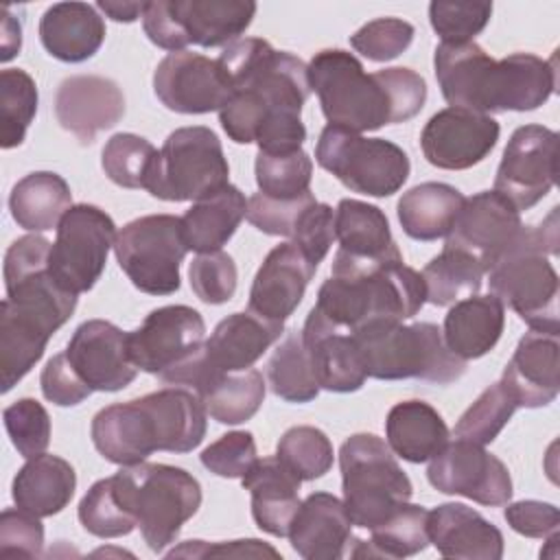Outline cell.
Masks as SVG:
<instances>
[{"label": "cell", "instance_id": "obj_1", "mask_svg": "<svg viewBox=\"0 0 560 560\" xmlns=\"http://www.w3.org/2000/svg\"><path fill=\"white\" fill-rule=\"evenodd\" d=\"M206 407L186 387L103 407L90 427L94 448L112 464L133 466L155 451L188 453L206 438Z\"/></svg>", "mask_w": 560, "mask_h": 560}, {"label": "cell", "instance_id": "obj_2", "mask_svg": "<svg viewBox=\"0 0 560 560\" xmlns=\"http://www.w3.org/2000/svg\"><path fill=\"white\" fill-rule=\"evenodd\" d=\"M427 302L422 276L402 260L359 265L335 256L315 308L339 330L357 332L374 322H402Z\"/></svg>", "mask_w": 560, "mask_h": 560}, {"label": "cell", "instance_id": "obj_3", "mask_svg": "<svg viewBox=\"0 0 560 560\" xmlns=\"http://www.w3.org/2000/svg\"><path fill=\"white\" fill-rule=\"evenodd\" d=\"M558 206L540 225H525L516 243L488 271L490 293L510 306L532 330L558 332Z\"/></svg>", "mask_w": 560, "mask_h": 560}, {"label": "cell", "instance_id": "obj_4", "mask_svg": "<svg viewBox=\"0 0 560 560\" xmlns=\"http://www.w3.org/2000/svg\"><path fill=\"white\" fill-rule=\"evenodd\" d=\"M365 374L378 381L418 378L448 385L466 372V361L455 357L431 322H374L352 332Z\"/></svg>", "mask_w": 560, "mask_h": 560}, {"label": "cell", "instance_id": "obj_5", "mask_svg": "<svg viewBox=\"0 0 560 560\" xmlns=\"http://www.w3.org/2000/svg\"><path fill=\"white\" fill-rule=\"evenodd\" d=\"M112 479L118 499L136 518L144 542L155 553L177 538L182 525L201 505L199 481L179 466L140 462L122 466Z\"/></svg>", "mask_w": 560, "mask_h": 560}, {"label": "cell", "instance_id": "obj_6", "mask_svg": "<svg viewBox=\"0 0 560 560\" xmlns=\"http://www.w3.org/2000/svg\"><path fill=\"white\" fill-rule=\"evenodd\" d=\"M308 83L319 98L328 125L357 133L396 125L383 72L368 74L352 52L341 48L315 52L308 63Z\"/></svg>", "mask_w": 560, "mask_h": 560}, {"label": "cell", "instance_id": "obj_7", "mask_svg": "<svg viewBox=\"0 0 560 560\" xmlns=\"http://www.w3.org/2000/svg\"><path fill=\"white\" fill-rule=\"evenodd\" d=\"M343 505L352 525L374 529L413 494L407 472L385 440L354 433L339 448Z\"/></svg>", "mask_w": 560, "mask_h": 560}, {"label": "cell", "instance_id": "obj_8", "mask_svg": "<svg viewBox=\"0 0 560 560\" xmlns=\"http://www.w3.org/2000/svg\"><path fill=\"white\" fill-rule=\"evenodd\" d=\"M256 15L249 0H153L144 4V35L168 52L228 46L238 39Z\"/></svg>", "mask_w": 560, "mask_h": 560}, {"label": "cell", "instance_id": "obj_9", "mask_svg": "<svg viewBox=\"0 0 560 560\" xmlns=\"http://www.w3.org/2000/svg\"><path fill=\"white\" fill-rule=\"evenodd\" d=\"M221 140L208 127H182L164 140L147 188L162 201H199L228 186Z\"/></svg>", "mask_w": 560, "mask_h": 560}, {"label": "cell", "instance_id": "obj_10", "mask_svg": "<svg viewBox=\"0 0 560 560\" xmlns=\"http://www.w3.org/2000/svg\"><path fill=\"white\" fill-rule=\"evenodd\" d=\"M317 164L332 173L352 192L389 197L402 188L411 164L407 153L385 140L326 125L315 147Z\"/></svg>", "mask_w": 560, "mask_h": 560}, {"label": "cell", "instance_id": "obj_11", "mask_svg": "<svg viewBox=\"0 0 560 560\" xmlns=\"http://www.w3.org/2000/svg\"><path fill=\"white\" fill-rule=\"evenodd\" d=\"M188 252L182 217L147 214L129 221L116 236L114 254L131 284L149 295L179 289V267Z\"/></svg>", "mask_w": 560, "mask_h": 560}, {"label": "cell", "instance_id": "obj_12", "mask_svg": "<svg viewBox=\"0 0 560 560\" xmlns=\"http://www.w3.org/2000/svg\"><path fill=\"white\" fill-rule=\"evenodd\" d=\"M282 330L284 324L262 319L252 311L232 313L217 324L197 354L164 372L160 378L168 385L197 392L217 374L249 370L267 348L280 339Z\"/></svg>", "mask_w": 560, "mask_h": 560}, {"label": "cell", "instance_id": "obj_13", "mask_svg": "<svg viewBox=\"0 0 560 560\" xmlns=\"http://www.w3.org/2000/svg\"><path fill=\"white\" fill-rule=\"evenodd\" d=\"M116 236V225L105 210L92 203L72 206L57 225L48 256L57 284L74 295L90 291L105 271Z\"/></svg>", "mask_w": 560, "mask_h": 560}, {"label": "cell", "instance_id": "obj_14", "mask_svg": "<svg viewBox=\"0 0 560 560\" xmlns=\"http://www.w3.org/2000/svg\"><path fill=\"white\" fill-rule=\"evenodd\" d=\"M50 241L39 234H26L13 241L4 254L7 300L42 319L55 332L72 317L77 295L57 284L50 273Z\"/></svg>", "mask_w": 560, "mask_h": 560}, {"label": "cell", "instance_id": "obj_15", "mask_svg": "<svg viewBox=\"0 0 560 560\" xmlns=\"http://www.w3.org/2000/svg\"><path fill=\"white\" fill-rule=\"evenodd\" d=\"M558 133L542 125L518 127L503 151L494 188L518 212L536 206L556 184Z\"/></svg>", "mask_w": 560, "mask_h": 560}, {"label": "cell", "instance_id": "obj_16", "mask_svg": "<svg viewBox=\"0 0 560 560\" xmlns=\"http://www.w3.org/2000/svg\"><path fill=\"white\" fill-rule=\"evenodd\" d=\"M427 479L438 492L459 494L490 508L505 505L514 492L510 470L497 455L457 438L429 459Z\"/></svg>", "mask_w": 560, "mask_h": 560}, {"label": "cell", "instance_id": "obj_17", "mask_svg": "<svg viewBox=\"0 0 560 560\" xmlns=\"http://www.w3.org/2000/svg\"><path fill=\"white\" fill-rule=\"evenodd\" d=\"M203 337L206 324L199 311L184 304L160 306L129 332V357L138 370L162 376L197 354Z\"/></svg>", "mask_w": 560, "mask_h": 560}, {"label": "cell", "instance_id": "obj_18", "mask_svg": "<svg viewBox=\"0 0 560 560\" xmlns=\"http://www.w3.org/2000/svg\"><path fill=\"white\" fill-rule=\"evenodd\" d=\"M153 92L177 114L221 112L232 98V83L217 59L199 52H168L153 72Z\"/></svg>", "mask_w": 560, "mask_h": 560}, {"label": "cell", "instance_id": "obj_19", "mask_svg": "<svg viewBox=\"0 0 560 560\" xmlns=\"http://www.w3.org/2000/svg\"><path fill=\"white\" fill-rule=\"evenodd\" d=\"M521 212L497 190H483L464 201L444 247L470 254L486 273L523 232Z\"/></svg>", "mask_w": 560, "mask_h": 560}, {"label": "cell", "instance_id": "obj_20", "mask_svg": "<svg viewBox=\"0 0 560 560\" xmlns=\"http://www.w3.org/2000/svg\"><path fill=\"white\" fill-rule=\"evenodd\" d=\"M499 122L479 112L446 107L429 118L420 147L429 164L444 171H464L490 155L497 147Z\"/></svg>", "mask_w": 560, "mask_h": 560}, {"label": "cell", "instance_id": "obj_21", "mask_svg": "<svg viewBox=\"0 0 560 560\" xmlns=\"http://www.w3.org/2000/svg\"><path fill=\"white\" fill-rule=\"evenodd\" d=\"M556 90V61L532 52H512L490 59L479 92V112H532L549 101Z\"/></svg>", "mask_w": 560, "mask_h": 560}, {"label": "cell", "instance_id": "obj_22", "mask_svg": "<svg viewBox=\"0 0 560 560\" xmlns=\"http://www.w3.org/2000/svg\"><path fill=\"white\" fill-rule=\"evenodd\" d=\"M63 352L92 392H120L138 374L129 357V332L107 319L77 326Z\"/></svg>", "mask_w": 560, "mask_h": 560}, {"label": "cell", "instance_id": "obj_23", "mask_svg": "<svg viewBox=\"0 0 560 560\" xmlns=\"http://www.w3.org/2000/svg\"><path fill=\"white\" fill-rule=\"evenodd\" d=\"M55 116L81 144H92L98 131L112 129L125 116V94L107 77L74 74L57 88Z\"/></svg>", "mask_w": 560, "mask_h": 560}, {"label": "cell", "instance_id": "obj_24", "mask_svg": "<svg viewBox=\"0 0 560 560\" xmlns=\"http://www.w3.org/2000/svg\"><path fill=\"white\" fill-rule=\"evenodd\" d=\"M315 271L317 267L295 243L276 245L254 276L247 311L262 319L284 324L300 306Z\"/></svg>", "mask_w": 560, "mask_h": 560}, {"label": "cell", "instance_id": "obj_25", "mask_svg": "<svg viewBox=\"0 0 560 560\" xmlns=\"http://www.w3.org/2000/svg\"><path fill=\"white\" fill-rule=\"evenodd\" d=\"M501 383L518 407H547L560 392V341L558 332L529 330L516 343Z\"/></svg>", "mask_w": 560, "mask_h": 560}, {"label": "cell", "instance_id": "obj_26", "mask_svg": "<svg viewBox=\"0 0 560 560\" xmlns=\"http://www.w3.org/2000/svg\"><path fill=\"white\" fill-rule=\"evenodd\" d=\"M302 341L311 357L319 389L348 394L363 387L368 374L352 335L332 326L315 306L306 315Z\"/></svg>", "mask_w": 560, "mask_h": 560}, {"label": "cell", "instance_id": "obj_27", "mask_svg": "<svg viewBox=\"0 0 560 560\" xmlns=\"http://www.w3.org/2000/svg\"><path fill=\"white\" fill-rule=\"evenodd\" d=\"M289 540L306 560H339L352 538V521L341 499L330 492H311L298 508Z\"/></svg>", "mask_w": 560, "mask_h": 560}, {"label": "cell", "instance_id": "obj_28", "mask_svg": "<svg viewBox=\"0 0 560 560\" xmlns=\"http://www.w3.org/2000/svg\"><path fill=\"white\" fill-rule=\"evenodd\" d=\"M429 542L444 558L499 560L503 534L477 510L464 503H440L427 516Z\"/></svg>", "mask_w": 560, "mask_h": 560}, {"label": "cell", "instance_id": "obj_29", "mask_svg": "<svg viewBox=\"0 0 560 560\" xmlns=\"http://www.w3.org/2000/svg\"><path fill=\"white\" fill-rule=\"evenodd\" d=\"M335 236L339 241L337 256L346 260L361 265L402 260L389 221L378 206L341 199L335 208Z\"/></svg>", "mask_w": 560, "mask_h": 560}, {"label": "cell", "instance_id": "obj_30", "mask_svg": "<svg viewBox=\"0 0 560 560\" xmlns=\"http://www.w3.org/2000/svg\"><path fill=\"white\" fill-rule=\"evenodd\" d=\"M39 39L50 57L81 63L103 46L105 20L88 2H57L39 20Z\"/></svg>", "mask_w": 560, "mask_h": 560}, {"label": "cell", "instance_id": "obj_31", "mask_svg": "<svg viewBox=\"0 0 560 560\" xmlns=\"http://www.w3.org/2000/svg\"><path fill=\"white\" fill-rule=\"evenodd\" d=\"M300 479L287 470L280 459L258 457L241 486L252 494V516L256 525L271 536H287L291 521L300 508Z\"/></svg>", "mask_w": 560, "mask_h": 560}, {"label": "cell", "instance_id": "obj_32", "mask_svg": "<svg viewBox=\"0 0 560 560\" xmlns=\"http://www.w3.org/2000/svg\"><path fill=\"white\" fill-rule=\"evenodd\" d=\"M505 306L492 295H470L451 306L444 317L442 337L446 348L462 361L488 354L501 339Z\"/></svg>", "mask_w": 560, "mask_h": 560}, {"label": "cell", "instance_id": "obj_33", "mask_svg": "<svg viewBox=\"0 0 560 560\" xmlns=\"http://www.w3.org/2000/svg\"><path fill=\"white\" fill-rule=\"evenodd\" d=\"M77 472L59 455L31 457L13 477L11 494L18 508L46 518L59 514L74 497Z\"/></svg>", "mask_w": 560, "mask_h": 560}, {"label": "cell", "instance_id": "obj_34", "mask_svg": "<svg viewBox=\"0 0 560 560\" xmlns=\"http://www.w3.org/2000/svg\"><path fill=\"white\" fill-rule=\"evenodd\" d=\"M448 435L444 418L424 400L396 402L385 418L387 446L411 464H422L438 455Z\"/></svg>", "mask_w": 560, "mask_h": 560}, {"label": "cell", "instance_id": "obj_35", "mask_svg": "<svg viewBox=\"0 0 560 560\" xmlns=\"http://www.w3.org/2000/svg\"><path fill=\"white\" fill-rule=\"evenodd\" d=\"M55 335L37 317L15 308L7 298L0 304V389L7 394L44 357L48 339Z\"/></svg>", "mask_w": 560, "mask_h": 560}, {"label": "cell", "instance_id": "obj_36", "mask_svg": "<svg viewBox=\"0 0 560 560\" xmlns=\"http://www.w3.org/2000/svg\"><path fill=\"white\" fill-rule=\"evenodd\" d=\"M245 214L247 199L232 184L195 201L182 217V232L188 249L197 254L221 249L234 236Z\"/></svg>", "mask_w": 560, "mask_h": 560}, {"label": "cell", "instance_id": "obj_37", "mask_svg": "<svg viewBox=\"0 0 560 560\" xmlns=\"http://www.w3.org/2000/svg\"><path fill=\"white\" fill-rule=\"evenodd\" d=\"M464 201L466 197L455 186L424 182L398 199V221L409 238L438 241L448 236Z\"/></svg>", "mask_w": 560, "mask_h": 560}, {"label": "cell", "instance_id": "obj_38", "mask_svg": "<svg viewBox=\"0 0 560 560\" xmlns=\"http://www.w3.org/2000/svg\"><path fill=\"white\" fill-rule=\"evenodd\" d=\"M70 208V186L52 171H35L24 175L9 195L13 221L28 232H46L57 228Z\"/></svg>", "mask_w": 560, "mask_h": 560}, {"label": "cell", "instance_id": "obj_39", "mask_svg": "<svg viewBox=\"0 0 560 560\" xmlns=\"http://www.w3.org/2000/svg\"><path fill=\"white\" fill-rule=\"evenodd\" d=\"M262 374L254 368L243 372H225L208 378L195 394L206 413L221 424H241L249 420L265 400Z\"/></svg>", "mask_w": 560, "mask_h": 560}, {"label": "cell", "instance_id": "obj_40", "mask_svg": "<svg viewBox=\"0 0 560 560\" xmlns=\"http://www.w3.org/2000/svg\"><path fill=\"white\" fill-rule=\"evenodd\" d=\"M429 512L422 505L402 503L392 516L376 525L370 540L357 538L352 558H407L420 553L429 545L427 534Z\"/></svg>", "mask_w": 560, "mask_h": 560}, {"label": "cell", "instance_id": "obj_41", "mask_svg": "<svg viewBox=\"0 0 560 560\" xmlns=\"http://www.w3.org/2000/svg\"><path fill=\"white\" fill-rule=\"evenodd\" d=\"M420 276L424 282L427 302L435 306H451L479 293L486 269L470 254L444 247L442 254L431 258Z\"/></svg>", "mask_w": 560, "mask_h": 560}, {"label": "cell", "instance_id": "obj_42", "mask_svg": "<svg viewBox=\"0 0 560 560\" xmlns=\"http://www.w3.org/2000/svg\"><path fill=\"white\" fill-rule=\"evenodd\" d=\"M269 383L278 398L287 402H311L319 394V383L311 357L302 341V330H291L269 359Z\"/></svg>", "mask_w": 560, "mask_h": 560}, {"label": "cell", "instance_id": "obj_43", "mask_svg": "<svg viewBox=\"0 0 560 560\" xmlns=\"http://www.w3.org/2000/svg\"><path fill=\"white\" fill-rule=\"evenodd\" d=\"M37 114V85L26 70L7 68L0 72V144L20 147Z\"/></svg>", "mask_w": 560, "mask_h": 560}, {"label": "cell", "instance_id": "obj_44", "mask_svg": "<svg viewBox=\"0 0 560 560\" xmlns=\"http://www.w3.org/2000/svg\"><path fill=\"white\" fill-rule=\"evenodd\" d=\"M158 153L160 151L142 136L114 133L103 147L101 166L120 188H147Z\"/></svg>", "mask_w": 560, "mask_h": 560}, {"label": "cell", "instance_id": "obj_45", "mask_svg": "<svg viewBox=\"0 0 560 560\" xmlns=\"http://www.w3.org/2000/svg\"><path fill=\"white\" fill-rule=\"evenodd\" d=\"M276 457L300 481H313L324 477L332 468V444L328 435L308 424L291 427L278 440Z\"/></svg>", "mask_w": 560, "mask_h": 560}, {"label": "cell", "instance_id": "obj_46", "mask_svg": "<svg viewBox=\"0 0 560 560\" xmlns=\"http://www.w3.org/2000/svg\"><path fill=\"white\" fill-rule=\"evenodd\" d=\"M516 409L518 405L514 396L501 381H497L486 387L479 398L462 413L453 433L457 440H468L472 444L486 446L497 440V435L503 431Z\"/></svg>", "mask_w": 560, "mask_h": 560}, {"label": "cell", "instance_id": "obj_47", "mask_svg": "<svg viewBox=\"0 0 560 560\" xmlns=\"http://www.w3.org/2000/svg\"><path fill=\"white\" fill-rule=\"evenodd\" d=\"M254 173L258 192L273 199H293L311 190L313 160L302 149L291 153L258 151Z\"/></svg>", "mask_w": 560, "mask_h": 560}, {"label": "cell", "instance_id": "obj_48", "mask_svg": "<svg viewBox=\"0 0 560 560\" xmlns=\"http://www.w3.org/2000/svg\"><path fill=\"white\" fill-rule=\"evenodd\" d=\"M79 523L85 532L98 538H118L133 532L138 525L136 518L127 512L122 501L116 494L114 479H98L92 488L83 494L79 510Z\"/></svg>", "mask_w": 560, "mask_h": 560}, {"label": "cell", "instance_id": "obj_49", "mask_svg": "<svg viewBox=\"0 0 560 560\" xmlns=\"http://www.w3.org/2000/svg\"><path fill=\"white\" fill-rule=\"evenodd\" d=\"M4 429L15 451L31 459L42 455L50 444V416L35 398H20L2 411Z\"/></svg>", "mask_w": 560, "mask_h": 560}, {"label": "cell", "instance_id": "obj_50", "mask_svg": "<svg viewBox=\"0 0 560 560\" xmlns=\"http://www.w3.org/2000/svg\"><path fill=\"white\" fill-rule=\"evenodd\" d=\"M195 295L206 304H225L234 298L238 284L236 262L230 254L217 249L199 254L188 269Z\"/></svg>", "mask_w": 560, "mask_h": 560}, {"label": "cell", "instance_id": "obj_51", "mask_svg": "<svg viewBox=\"0 0 560 560\" xmlns=\"http://www.w3.org/2000/svg\"><path fill=\"white\" fill-rule=\"evenodd\" d=\"M492 4L488 2H431L429 20L444 44L475 42L490 22Z\"/></svg>", "mask_w": 560, "mask_h": 560}, {"label": "cell", "instance_id": "obj_52", "mask_svg": "<svg viewBox=\"0 0 560 560\" xmlns=\"http://www.w3.org/2000/svg\"><path fill=\"white\" fill-rule=\"evenodd\" d=\"M413 33V26L400 18H376L350 37V46L370 61H392L411 46Z\"/></svg>", "mask_w": 560, "mask_h": 560}, {"label": "cell", "instance_id": "obj_53", "mask_svg": "<svg viewBox=\"0 0 560 560\" xmlns=\"http://www.w3.org/2000/svg\"><path fill=\"white\" fill-rule=\"evenodd\" d=\"M315 201L317 199L313 197L311 190L300 195V197H293V199H273V197H267L262 192H256L247 199V214L245 217L262 234L291 238L300 217Z\"/></svg>", "mask_w": 560, "mask_h": 560}, {"label": "cell", "instance_id": "obj_54", "mask_svg": "<svg viewBox=\"0 0 560 560\" xmlns=\"http://www.w3.org/2000/svg\"><path fill=\"white\" fill-rule=\"evenodd\" d=\"M258 462L256 442L249 431H230L203 448L201 464L217 477H245Z\"/></svg>", "mask_w": 560, "mask_h": 560}, {"label": "cell", "instance_id": "obj_55", "mask_svg": "<svg viewBox=\"0 0 560 560\" xmlns=\"http://www.w3.org/2000/svg\"><path fill=\"white\" fill-rule=\"evenodd\" d=\"M44 547V525L39 516L22 510L7 508L0 514V556L35 558Z\"/></svg>", "mask_w": 560, "mask_h": 560}, {"label": "cell", "instance_id": "obj_56", "mask_svg": "<svg viewBox=\"0 0 560 560\" xmlns=\"http://www.w3.org/2000/svg\"><path fill=\"white\" fill-rule=\"evenodd\" d=\"M335 238V210L328 203L315 201L300 217L291 243H295L317 267L326 258Z\"/></svg>", "mask_w": 560, "mask_h": 560}, {"label": "cell", "instance_id": "obj_57", "mask_svg": "<svg viewBox=\"0 0 560 560\" xmlns=\"http://www.w3.org/2000/svg\"><path fill=\"white\" fill-rule=\"evenodd\" d=\"M39 385H42L44 398L59 407H74L92 394V389L83 383V378L70 365L66 352H59L52 359H48V363L42 370Z\"/></svg>", "mask_w": 560, "mask_h": 560}, {"label": "cell", "instance_id": "obj_58", "mask_svg": "<svg viewBox=\"0 0 560 560\" xmlns=\"http://www.w3.org/2000/svg\"><path fill=\"white\" fill-rule=\"evenodd\" d=\"M505 521L508 525L527 538H549L551 534H558L560 525V512L553 503L527 499L516 503H505Z\"/></svg>", "mask_w": 560, "mask_h": 560}, {"label": "cell", "instance_id": "obj_59", "mask_svg": "<svg viewBox=\"0 0 560 560\" xmlns=\"http://www.w3.org/2000/svg\"><path fill=\"white\" fill-rule=\"evenodd\" d=\"M175 556H184V558H206V556H234V558H258V556H271V558H280V553L256 538H247V540H230V542H217V545H208L203 540H186L182 547L168 551V558Z\"/></svg>", "mask_w": 560, "mask_h": 560}, {"label": "cell", "instance_id": "obj_60", "mask_svg": "<svg viewBox=\"0 0 560 560\" xmlns=\"http://www.w3.org/2000/svg\"><path fill=\"white\" fill-rule=\"evenodd\" d=\"M22 48V24L11 15V7H4L2 13V61L13 59Z\"/></svg>", "mask_w": 560, "mask_h": 560}, {"label": "cell", "instance_id": "obj_61", "mask_svg": "<svg viewBox=\"0 0 560 560\" xmlns=\"http://www.w3.org/2000/svg\"><path fill=\"white\" fill-rule=\"evenodd\" d=\"M147 2H127V0H98L96 7L112 18L114 22H136L142 18Z\"/></svg>", "mask_w": 560, "mask_h": 560}]
</instances>
